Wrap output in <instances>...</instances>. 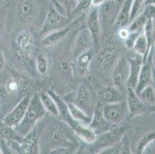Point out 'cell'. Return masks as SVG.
I'll list each match as a JSON object with an SVG mask.
<instances>
[{
	"instance_id": "obj_1",
	"label": "cell",
	"mask_w": 155,
	"mask_h": 154,
	"mask_svg": "<svg viewBox=\"0 0 155 154\" xmlns=\"http://www.w3.org/2000/svg\"><path fill=\"white\" fill-rule=\"evenodd\" d=\"M48 93L53 97V100L56 102L59 110L58 118L60 119V120L67 124L76 134L77 137L84 141V143L90 144L94 142V139H96L97 134L91 127L88 125L76 120L71 116L68 110L67 103L60 96L53 91H50Z\"/></svg>"
},
{
	"instance_id": "obj_2",
	"label": "cell",
	"mask_w": 155,
	"mask_h": 154,
	"mask_svg": "<svg viewBox=\"0 0 155 154\" xmlns=\"http://www.w3.org/2000/svg\"><path fill=\"white\" fill-rule=\"evenodd\" d=\"M75 136L73 131L63 121L55 123L48 128L44 135V143H46L45 148L50 145V149H48V152L51 149L60 146L74 149L77 146Z\"/></svg>"
},
{
	"instance_id": "obj_3",
	"label": "cell",
	"mask_w": 155,
	"mask_h": 154,
	"mask_svg": "<svg viewBox=\"0 0 155 154\" xmlns=\"http://www.w3.org/2000/svg\"><path fill=\"white\" fill-rule=\"evenodd\" d=\"M46 115V112L39 99V93H34L31 96L25 115L19 125L15 128V130L22 137L27 134L38 122L44 118Z\"/></svg>"
},
{
	"instance_id": "obj_4",
	"label": "cell",
	"mask_w": 155,
	"mask_h": 154,
	"mask_svg": "<svg viewBox=\"0 0 155 154\" xmlns=\"http://www.w3.org/2000/svg\"><path fill=\"white\" fill-rule=\"evenodd\" d=\"M68 98L70 100L65 101L71 102L92 116L98 100H97V96H96L95 92L88 83H81L79 84L75 91Z\"/></svg>"
},
{
	"instance_id": "obj_5",
	"label": "cell",
	"mask_w": 155,
	"mask_h": 154,
	"mask_svg": "<svg viewBox=\"0 0 155 154\" xmlns=\"http://www.w3.org/2000/svg\"><path fill=\"white\" fill-rule=\"evenodd\" d=\"M126 126H114L109 130L97 134L96 139L88 145L87 151L94 153H100L106 148L114 146L120 141L127 130Z\"/></svg>"
},
{
	"instance_id": "obj_6",
	"label": "cell",
	"mask_w": 155,
	"mask_h": 154,
	"mask_svg": "<svg viewBox=\"0 0 155 154\" xmlns=\"http://www.w3.org/2000/svg\"><path fill=\"white\" fill-rule=\"evenodd\" d=\"M120 50L116 44L110 42L100 50L97 56V69L102 73H107L113 70L119 58Z\"/></svg>"
},
{
	"instance_id": "obj_7",
	"label": "cell",
	"mask_w": 155,
	"mask_h": 154,
	"mask_svg": "<svg viewBox=\"0 0 155 154\" xmlns=\"http://www.w3.org/2000/svg\"><path fill=\"white\" fill-rule=\"evenodd\" d=\"M70 22L66 15L60 13L55 8H50L46 13L41 29L39 30V35L41 36H46L56 29L67 26Z\"/></svg>"
},
{
	"instance_id": "obj_8",
	"label": "cell",
	"mask_w": 155,
	"mask_h": 154,
	"mask_svg": "<svg viewBox=\"0 0 155 154\" xmlns=\"http://www.w3.org/2000/svg\"><path fill=\"white\" fill-rule=\"evenodd\" d=\"M102 110L104 118L114 126H117L124 122L128 114L127 106L125 100L104 104Z\"/></svg>"
},
{
	"instance_id": "obj_9",
	"label": "cell",
	"mask_w": 155,
	"mask_h": 154,
	"mask_svg": "<svg viewBox=\"0 0 155 154\" xmlns=\"http://www.w3.org/2000/svg\"><path fill=\"white\" fill-rule=\"evenodd\" d=\"M43 127L39 126V122L27 134L22 136L19 142V153L36 154L40 151L39 138Z\"/></svg>"
},
{
	"instance_id": "obj_10",
	"label": "cell",
	"mask_w": 155,
	"mask_h": 154,
	"mask_svg": "<svg viewBox=\"0 0 155 154\" xmlns=\"http://www.w3.org/2000/svg\"><path fill=\"white\" fill-rule=\"evenodd\" d=\"M121 5V0H106L97 7L101 27L114 25Z\"/></svg>"
},
{
	"instance_id": "obj_11",
	"label": "cell",
	"mask_w": 155,
	"mask_h": 154,
	"mask_svg": "<svg viewBox=\"0 0 155 154\" xmlns=\"http://www.w3.org/2000/svg\"><path fill=\"white\" fill-rule=\"evenodd\" d=\"M126 103L127 106L128 114H130V118L145 113L154 111V106L144 103L140 100V97H138L135 90L129 87H127Z\"/></svg>"
},
{
	"instance_id": "obj_12",
	"label": "cell",
	"mask_w": 155,
	"mask_h": 154,
	"mask_svg": "<svg viewBox=\"0 0 155 154\" xmlns=\"http://www.w3.org/2000/svg\"><path fill=\"white\" fill-rule=\"evenodd\" d=\"M39 12L37 0H19L15 8L17 19L23 24H30L33 22Z\"/></svg>"
},
{
	"instance_id": "obj_13",
	"label": "cell",
	"mask_w": 155,
	"mask_h": 154,
	"mask_svg": "<svg viewBox=\"0 0 155 154\" xmlns=\"http://www.w3.org/2000/svg\"><path fill=\"white\" fill-rule=\"evenodd\" d=\"M130 68L127 59L124 56L119 57L114 65L111 73L114 87L123 91L129 79Z\"/></svg>"
},
{
	"instance_id": "obj_14",
	"label": "cell",
	"mask_w": 155,
	"mask_h": 154,
	"mask_svg": "<svg viewBox=\"0 0 155 154\" xmlns=\"http://www.w3.org/2000/svg\"><path fill=\"white\" fill-rule=\"evenodd\" d=\"M31 96L32 95H26L22 97L20 101L12 109V111L9 114H7V116H5V117L2 120V122L5 125L9 127H12L13 129H15V127L19 125V123L21 122L24 115H25L26 109L29 105Z\"/></svg>"
},
{
	"instance_id": "obj_15",
	"label": "cell",
	"mask_w": 155,
	"mask_h": 154,
	"mask_svg": "<svg viewBox=\"0 0 155 154\" xmlns=\"http://www.w3.org/2000/svg\"><path fill=\"white\" fill-rule=\"evenodd\" d=\"M102 107L103 104L100 103L99 101L97 102V106H95L94 112H93L91 121L88 125L95 132L97 135L102 133L105 132L107 130H109L111 128L115 126L110 123L104 118V114H103Z\"/></svg>"
},
{
	"instance_id": "obj_16",
	"label": "cell",
	"mask_w": 155,
	"mask_h": 154,
	"mask_svg": "<svg viewBox=\"0 0 155 154\" xmlns=\"http://www.w3.org/2000/svg\"><path fill=\"white\" fill-rule=\"evenodd\" d=\"M92 44V37L87 28H83L80 29L77 32L73 42V50H72V56L73 59H75L79 55L91 48Z\"/></svg>"
},
{
	"instance_id": "obj_17",
	"label": "cell",
	"mask_w": 155,
	"mask_h": 154,
	"mask_svg": "<svg viewBox=\"0 0 155 154\" xmlns=\"http://www.w3.org/2000/svg\"><path fill=\"white\" fill-rule=\"evenodd\" d=\"M87 29L92 37L93 45L94 48L97 49V46H99L101 33V27L99 17H98V12H97V7H92L89 10L87 18Z\"/></svg>"
},
{
	"instance_id": "obj_18",
	"label": "cell",
	"mask_w": 155,
	"mask_h": 154,
	"mask_svg": "<svg viewBox=\"0 0 155 154\" xmlns=\"http://www.w3.org/2000/svg\"><path fill=\"white\" fill-rule=\"evenodd\" d=\"M127 61L129 63L130 75L129 79L127 83V87H129L134 90L138 80V76L140 74V69L143 63V56L134 52L130 55Z\"/></svg>"
},
{
	"instance_id": "obj_19",
	"label": "cell",
	"mask_w": 155,
	"mask_h": 154,
	"mask_svg": "<svg viewBox=\"0 0 155 154\" xmlns=\"http://www.w3.org/2000/svg\"><path fill=\"white\" fill-rule=\"evenodd\" d=\"M77 19L71 22L67 26H64V27L61 28V29H56V30L47 34L46 36H43L42 44L45 47H52V46L59 43L60 41L63 40L67 36V34H69V32L71 31V29H73L74 25L77 23Z\"/></svg>"
},
{
	"instance_id": "obj_20",
	"label": "cell",
	"mask_w": 155,
	"mask_h": 154,
	"mask_svg": "<svg viewBox=\"0 0 155 154\" xmlns=\"http://www.w3.org/2000/svg\"><path fill=\"white\" fill-rule=\"evenodd\" d=\"M97 99L100 103L104 104L111 103L124 100L123 91L115 87H103L97 91Z\"/></svg>"
},
{
	"instance_id": "obj_21",
	"label": "cell",
	"mask_w": 155,
	"mask_h": 154,
	"mask_svg": "<svg viewBox=\"0 0 155 154\" xmlns=\"http://www.w3.org/2000/svg\"><path fill=\"white\" fill-rule=\"evenodd\" d=\"M94 56V49L92 47L87 49L75 59L73 71L80 77H84L89 73L91 61Z\"/></svg>"
},
{
	"instance_id": "obj_22",
	"label": "cell",
	"mask_w": 155,
	"mask_h": 154,
	"mask_svg": "<svg viewBox=\"0 0 155 154\" xmlns=\"http://www.w3.org/2000/svg\"><path fill=\"white\" fill-rule=\"evenodd\" d=\"M132 0H124L121 2L117 16L114 22V28H118L127 26L130 23V8H131Z\"/></svg>"
},
{
	"instance_id": "obj_23",
	"label": "cell",
	"mask_w": 155,
	"mask_h": 154,
	"mask_svg": "<svg viewBox=\"0 0 155 154\" xmlns=\"http://www.w3.org/2000/svg\"><path fill=\"white\" fill-rule=\"evenodd\" d=\"M15 46L17 49L32 52L33 48V38L29 30H22L15 38Z\"/></svg>"
},
{
	"instance_id": "obj_24",
	"label": "cell",
	"mask_w": 155,
	"mask_h": 154,
	"mask_svg": "<svg viewBox=\"0 0 155 154\" xmlns=\"http://www.w3.org/2000/svg\"><path fill=\"white\" fill-rule=\"evenodd\" d=\"M93 0H77V4L67 16L70 22L79 19L80 16L88 12L92 8Z\"/></svg>"
},
{
	"instance_id": "obj_25",
	"label": "cell",
	"mask_w": 155,
	"mask_h": 154,
	"mask_svg": "<svg viewBox=\"0 0 155 154\" xmlns=\"http://www.w3.org/2000/svg\"><path fill=\"white\" fill-rule=\"evenodd\" d=\"M15 56L18 62L23 66L28 72L33 73L35 71V61L32 59V52L21 50L16 49Z\"/></svg>"
},
{
	"instance_id": "obj_26",
	"label": "cell",
	"mask_w": 155,
	"mask_h": 154,
	"mask_svg": "<svg viewBox=\"0 0 155 154\" xmlns=\"http://www.w3.org/2000/svg\"><path fill=\"white\" fill-rule=\"evenodd\" d=\"M39 99L41 100V103L44 107L46 112L50 114L53 116L58 118L59 116V110L56 102L53 100V97L49 93L41 92L39 93Z\"/></svg>"
},
{
	"instance_id": "obj_27",
	"label": "cell",
	"mask_w": 155,
	"mask_h": 154,
	"mask_svg": "<svg viewBox=\"0 0 155 154\" xmlns=\"http://www.w3.org/2000/svg\"><path fill=\"white\" fill-rule=\"evenodd\" d=\"M67 103L68 110L70 112V115L74 120L79 121V122L82 123L89 125L91 121L92 116L85 113L82 109H80L75 104H73L71 102H66Z\"/></svg>"
},
{
	"instance_id": "obj_28",
	"label": "cell",
	"mask_w": 155,
	"mask_h": 154,
	"mask_svg": "<svg viewBox=\"0 0 155 154\" xmlns=\"http://www.w3.org/2000/svg\"><path fill=\"white\" fill-rule=\"evenodd\" d=\"M151 46L149 45L146 36H144L143 31L140 33V35L137 38L136 41H135L134 44L133 49L136 53L141 55L143 56V59H144L146 56H147Z\"/></svg>"
},
{
	"instance_id": "obj_29",
	"label": "cell",
	"mask_w": 155,
	"mask_h": 154,
	"mask_svg": "<svg viewBox=\"0 0 155 154\" xmlns=\"http://www.w3.org/2000/svg\"><path fill=\"white\" fill-rule=\"evenodd\" d=\"M138 97H140V100L144 103L147 104L149 106H154L155 103V93L154 89L150 86L148 85L146 87L143 89L140 92L137 93Z\"/></svg>"
},
{
	"instance_id": "obj_30",
	"label": "cell",
	"mask_w": 155,
	"mask_h": 154,
	"mask_svg": "<svg viewBox=\"0 0 155 154\" xmlns=\"http://www.w3.org/2000/svg\"><path fill=\"white\" fill-rule=\"evenodd\" d=\"M34 87V83L26 77H20L18 80V93L20 96L31 95V91Z\"/></svg>"
},
{
	"instance_id": "obj_31",
	"label": "cell",
	"mask_w": 155,
	"mask_h": 154,
	"mask_svg": "<svg viewBox=\"0 0 155 154\" xmlns=\"http://www.w3.org/2000/svg\"><path fill=\"white\" fill-rule=\"evenodd\" d=\"M148 19L145 15L140 12L136 18L130 22L129 26H127L130 32H142L145 24L147 22Z\"/></svg>"
},
{
	"instance_id": "obj_32",
	"label": "cell",
	"mask_w": 155,
	"mask_h": 154,
	"mask_svg": "<svg viewBox=\"0 0 155 154\" xmlns=\"http://www.w3.org/2000/svg\"><path fill=\"white\" fill-rule=\"evenodd\" d=\"M35 67L40 75L46 74L49 70V63L44 53H38L35 60Z\"/></svg>"
},
{
	"instance_id": "obj_33",
	"label": "cell",
	"mask_w": 155,
	"mask_h": 154,
	"mask_svg": "<svg viewBox=\"0 0 155 154\" xmlns=\"http://www.w3.org/2000/svg\"><path fill=\"white\" fill-rule=\"evenodd\" d=\"M154 19H150L145 24L143 29V32L146 36L147 42L150 46L154 45Z\"/></svg>"
},
{
	"instance_id": "obj_34",
	"label": "cell",
	"mask_w": 155,
	"mask_h": 154,
	"mask_svg": "<svg viewBox=\"0 0 155 154\" xmlns=\"http://www.w3.org/2000/svg\"><path fill=\"white\" fill-rule=\"evenodd\" d=\"M143 7H144V0H132L130 14V22L142 12Z\"/></svg>"
},
{
	"instance_id": "obj_35",
	"label": "cell",
	"mask_w": 155,
	"mask_h": 154,
	"mask_svg": "<svg viewBox=\"0 0 155 154\" xmlns=\"http://www.w3.org/2000/svg\"><path fill=\"white\" fill-rule=\"evenodd\" d=\"M154 138H155L154 131H152V132L148 133H147L146 135L143 136V137L140 139V141L138 142L137 145L136 151H135V152L137 154H141L143 148H144L145 146L149 143L154 140Z\"/></svg>"
},
{
	"instance_id": "obj_36",
	"label": "cell",
	"mask_w": 155,
	"mask_h": 154,
	"mask_svg": "<svg viewBox=\"0 0 155 154\" xmlns=\"http://www.w3.org/2000/svg\"><path fill=\"white\" fill-rule=\"evenodd\" d=\"M58 70L61 74L66 75V76L73 74V70L72 69L71 64L69 59H67L66 58H62L60 59L58 63Z\"/></svg>"
},
{
	"instance_id": "obj_37",
	"label": "cell",
	"mask_w": 155,
	"mask_h": 154,
	"mask_svg": "<svg viewBox=\"0 0 155 154\" xmlns=\"http://www.w3.org/2000/svg\"><path fill=\"white\" fill-rule=\"evenodd\" d=\"M140 32H130V35L128 36V37L124 41V46H126L128 49H133L134 44L138 36L140 35Z\"/></svg>"
},
{
	"instance_id": "obj_38",
	"label": "cell",
	"mask_w": 155,
	"mask_h": 154,
	"mask_svg": "<svg viewBox=\"0 0 155 154\" xmlns=\"http://www.w3.org/2000/svg\"><path fill=\"white\" fill-rule=\"evenodd\" d=\"M5 89L9 94L18 93V81L15 79H10L7 81Z\"/></svg>"
},
{
	"instance_id": "obj_39",
	"label": "cell",
	"mask_w": 155,
	"mask_h": 154,
	"mask_svg": "<svg viewBox=\"0 0 155 154\" xmlns=\"http://www.w3.org/2000/svg\"><path fill=\"white\" fill-rule=\"evenodd\" d=\"M74 151V149L69 147H63V146H60V147H56L50 149L48 153H55V154H67L72 153Z\"/></svg>"
},
{
	"instance_id": "obj_40",
	"label": "cell",
	"mask_w": 155,
	"mask_h": 154,
	"mask_svg": "<svg viewBox=\"0 0 155 154\" xmlns=\"http://www.w3.org/2000/svg\"><path fill=\"white\" fill-rule=\"evenodd\" d=\"M120 145H121V151L120 153L123 154H130L131 153L130 152V149L129 146V142H128L127 139L124 137V136L122 139H120Z\"/></svg>"
},
{
	"instance_id": "obj_41",
	"label": "cell",
	"mask_w": 155,
	"mask_h": 154,
	"mask_svg": "<svg viewBox=\"0 0 155 154\" xmlns=\"http://www.w3.org/2000/svg\"><path fill=\"white\" fill-rule=\"evenodd\" d=\"M117 29L118 37H119L122 41H124L125 39L128 37L130 33V31L128 29L127 25V26H123V27L118 28Z\"/></svg>"
},
{
	"instance_id": "obj_42",
	"label": "cell",
	"mask_w": 155,
	"mask_h": 154,
	"mask_svg": "<svg viewBox=\"0 0 155 154\" xmlns=\"http://www.w3.org/2000/svg\"><path fill=\"white\" fill-rule=\"evenodd\" d=\"M154 153V140L149 143L142 151L141 154H153Z\"/></svg>"
},
{
	"instance_id": "obj_43",
	"label": "cell",
	"mask_w": 155,
	"mask_h": 154,
	"mask_svg": "<svg viewBox=\"0 0 155 154\" xmlns=\"http://www.w3.org/2000/svg\"><path fill=\"white\" fill-rule=\"evenodd\" d=\"M50 1H51L52 3L53 4V5H54V8H56V10L58 11V12H60L61 14H63V15H66V12H65L64 8H63V6H62V5L59 3V2H57L56 0H50Z\"/></svg>"
},
{
	"instance_id": "obj_44",
	"label": "cell",
	"mask_w": 155,
	"mask_h": 154,
	"mask_svg": "<svg viewBox=\"0 0 155 154\" xmlns=\"http://www.w3.org/2000/svg\"><path fill=\"white\" fill-rule=\"evenodd\" d=\"M5 25V14L2 11H0V35L2 34Z\"/></svg>"
},
{
	"instance_id": "obj_45",
	"label": "cell",
	"mask_w": 155,
	"mask_h": 154,
	"mask_svg": "<svg viewBox=\"0 0 155 154\" xmlns=\"http://www.w3.org/2000/svg\"><path fill=\"white\" fill-rule=\"evenodd\" d=\"M5 56H4L3 52L2 51V49H0V71L3 69L4 66H5Z\"/></svg>"
},
{
	"instance_id": "obj_46",
	"label": "cell",
	"mask_w": 155,
	"mask_h": 154,
	"mask_svg": "<svg viewBox=\"0 0 155 154\" xmlns=\"http://www.w3.org/2000/svg\"><path fill=\"white\" fill-rule=\"evenodd\" d=\"M106 0H93L92 1V7H98L101 4L104 3Z\"/></svg>"
},
{
	"instance_id": "obj_47",
	"label": "cell",
	"mask_w": 155,
	"mask_h": 154,
	"mask_svg": "<svg viewBox=\"0 0 155 154\" xmlns=\"http://www.w3.org/2000/svg\"><path fill=\"white\" fill-rule=\"evenodd\" d=\"M154 4V0H144V5Z\"/></svg>"
},
{
	"instance_id": "obj_48",
	"label": "cell",
	"mask_w": 155,
	"mask_h": 154,
	"mask_svg": "<svg viewBox=\"0 0 155 154\" xmlns=\"http://www.w3.org/2000/svg\"><path fill=\"white\" fill-rule=\"evenodd\" d=\"M1 116H2V105L0 103V118H1Z\"/></svg>"
},
{
	"instance_id": "obj_49",
	"label": "cell",
	"mask_w": 155,
	"mask_h": 154,
	"mask_svg": "<svg viewBox=\"0 0 155 154\" xmlns=\"http://www.w3.org/2000/svg\"><path fill=\"white\" fill-rule=\"evenodd\" d=\"M4 1H5V0H0V4L2 3V2H4Z\"/></svg>"
},
{
	"instance_id": "obj_50",
	"label": "cell",
	"mask_w": 155,
	"mask_h": 154,
	"mask_svg": "<svg viewBox=\"0 0 155 154\" xmlns=\"http://www.w3.org/2000/svg\"><path fill=\"white\" fill-rule=\"evenodd\" d=\"M0 153H1V152H0Z\"/></svg>"
}]
</instances>
